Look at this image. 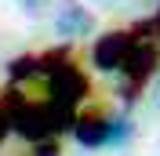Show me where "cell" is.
Here are the masks:
<instances>
[{
  "mask_svg": "<svg viewBox=\"0 0 160 156\" xmlns=\"http://www.w3.org/2000/svg\"><path fill=\"white\" fill-rule=\"evenodd\" d=\"M135 33H106V37L95 40V47H91V62H95V69H102V73H117L120 62H124V55L131 51V44H135Z\"/></svg>",
  "mask_w": 160,
  "mask_h": 156,
  "instance_id": "cell-3",
  "label": "cell"
},
{
  "mask_svg": "<svg viewBox=\"0 0 160 156\" xmlns=\"http://www.w3.org/2000/svg\"><path fill=\"white\" fill-rule=\"evenodd\" d=\"M73 138H77L80 145H88V149H98V145H117V142H124L131 131V124L124 116H77L73 120Z\"/></svg>",
  "mask_w": 160,
  "mask_h": 156,
  "instance_id": "cell-1",
  "label": "cell"
},
{
  "mask_svg": "<svg viewBox=\"0 0 160 156\" xmlns=\"http://www.w3.org/2000/svg\"><path fill=\"white\" fill-rule=\"evenodd\" d=\"M149 29H153V33H157V37H160V11H157V18L149 22Z\"/></svg>",
  "mask_w": 160,
  "mask_h": 156,
  "instance_id": "cell-8",
  "label": "cell"
},
{
  "mask_svg": "<svg viewBox=\"0 0 160 156\" xmlns=\"http://www.w3.org/2000/svg\"><path fill=\"white\" fill-rule=\"evenodd\" d=\"M157 47H153L149 40H135L131 44V51L124 55V62H120V73H124V102H135V91L146 84V80L153 76V69H157Z\"/></svg>",
  "mask_w": 160,
  "mask_h": 156,
  "instance_id": "cell-2",
  "label": "cell"
},
{
  "mask_svg": "<svg viewBox=\"0 0 160 156\" xmlns=\"http://www.w3.org/2000/svg\"><path fill=\"white\" fill-rule=\"evenodd\" d=\"M33 156H58V145H55V142H44V138H40L37 142V153Z\"/></svg>",
  "mask_w": 160,
  "mask_h": 156,
  "instance_id": "cell-5",
  "label": "cell"
},
{
  "mask_svg": "<svg viewBox=\"0 0 160 156\" xmlns=\"http://www.w3.org/2000/svg\"><path fill=\"white\" fill-rule=\"evenodd\" d=\"M55 29H58V37H66V40L91 37V33H95V15L84 7V4H77V0H66V4L58 7Z\"/></svg>",
  "mask_w": 160,
  "mask_h": 156,
  "instance_id": "cell-4",
  "label": "cell"
},
{
  "mask_svg": "<svg viewBox=\"0 0 160 156\" xmlns=\"http://www.w3.org/2000/svg\"><path fill=\"white\" fill-rule=\"evenodd\" d=\"M4 134H8V116L0 113V142H4Z\"/></svg>",
  "mask_w": 160,
  "mask_h": 156,
  "instance_id": "cell-6",
  "label": "cell"
},
{
  "mask_svg": "<svg viewBox=\"0 0 160 156\" xmlns=\"http://www.w3.org/2000/svg\"><path fill=\"white\" fill-rule=\"evenodd\" d=\"M18 4H22V7H29V11H37V7H40V0H18Z\"/></svg>",
  "mask_w": 160,
  "mask_h": 156,
  "instance_id": "cell-7",
  "label": "cell"
}]
</instances>
